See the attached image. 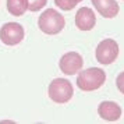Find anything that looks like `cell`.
<instances>
[{"label":"cell","instance_id":"6da1fadb","mask_svg":"<svg viewBox=\"0 0 124 124\" xmlns=\"http://www.w3.org/2000/svg\"><path fill=\"white\" fill-rule=\"evenodd\" d=\"M106 81V73L98 67H91L82 70L77 77V85L81 91L89 92V91L99 89Z\"/></svg>","mask_w":124,"mask_h":124},{"label":"cell","instance_id":"7a4b0ae2","mask_svg":"<svg viewBox=\"0 0 124 124\" xmlns=\"http://www.w3.org/2000/svg\"><path fill=\"white\" fill-rule=\"evenodd\" d=\"M38 25L42 32L47 35H56L63 31L64 25H66V20L54 8H47L39 16Z\"/></svg>","mask_w":124,"mask_h":124},{"label":"cell","instance_id":"3957f363","mask_svg":"<svg viewBox=\"0 0 124 124\" xmlns=\"http://www.w3.org/2000/svg\"><path fill=\"white\" fill-rule=\"evenodd\" d=\"M73 85L66 78H56L49 85V98L56 103H67L73 98Z\"/></svg>","mask_w":124,"mask_h":124},{"label":"cell","instance_id":"277c9868","mask_svg":"<svg viewBox=\"0 0 124 124\" xmlns=\"http://www.w3.org/2000/svg\"><path fill=\"white\" fill-rule=\"evenodd\" d=\"M118 56V45L114 39H103L96 47V60L101 64H112Z\"/></svg>","mask_w":124,"mask_h":124},{"label":"cell","instance_id":"5b68a950","mask_svg":"<svg viewBox=\"0 0 124 124\" xmlns=\"http://www.w3.org/2000/svg\"><path fill=\"white\" fill-rule=\"evenodd\" d=\"M24 39V28L18 23H6L0 28V40L7 46L18 45Z\"/></svg>","mask_w":124,"mask_h":124},{"label":"cell","instance_id":"8992f818","mask_svg":"<svg viewBox=\"0 0 124 124\" xmlns=\"http://www.w3.org/2000/svg\"><path fill=\"white\" fill-rule=\"evenodd\" d=\"M82 66H84L82 56L77 52H68L66 54H63L60 62H59V67L62 70V73L66 75L77 74L78 71H81Z\"/></svg>","mask_w":124,"mask_h":124},{"label":"cell","instance_id":"52a82bcc","mask_svg":"<svg viewBox=\"0 0 124 124\" xmlns=\"http://www.w3.org/2000/svg\"><path fill=\"white\" fill-rule=\"evenodd\" d=\"M96 24L95 13L89 7H81L75 14V25L81 31H91Z\"/></svg>","mask_w":124,"mask_h":124},{"label":"cell","instance_id":"ba28073f","mask_svg":"<svg viewBox=\"0 0 124 124\" xmlns=\"http://www.w3.org/2000/svg\"><path fill=\"white\" fill-rule=\"evenodd\" d=\"M98 113L106 121H117L121 117V107L116 102L105 101L98 106Z\"/></svg>","mask_w":124,"mask_h":124},{"label":"cell","instance_id":"9c48e42d","mask_svg":"<svg viewBox=\"0 0 124 124\" xmlns=\"http://www.w3.org/2000/svg\"><path fill=\"white\" fill-rule=\"evenodd\" d=\"M92 4L95 6L98 13L105 18L116 17L120 11V7L116 0H92Z\"/></svg>","mask_w":124,"mask_h":124},{"label":"cell","instance_id":"30bf717a","mask_svg":"<svg viewBox=\"0 0 124 124\" xmlns=\"http://www.w3.org/2000/svg\"><path fill=\"white\" fill-rule=\"evenodd\" d=\"M7 10L11 16L21 17L28 10V3L27 0H7Z\"/></svg>","mask_w":124,"mask_h":124},{"label":"cell","instance_id":"8fae6325","mask_svg":"<svg viewBox=\"0 0 124 124\" xmlns=\"http://www.w3.org/2000/svg\"><path fill=\"white\" fill-rule=\"evenodd\" d=\"M29 11H39L46 6L47 0H27Z\"/></svg>","mask_w":124,"mask_h":124},{"label":"cell","instance_id":"7c38bea8","mask_svg":"<svg viewBox=\"0 0 124 124\" xmlns=\"http://www.w3.org/2000/svg\"><path fill=\"white\" fill-rule=\"evenodd\" d=\"M54 4H56L57 7H60L62 10H66V11H70V10H73L74 4L71 3V1H68V0H54Z\"/></svg>","mask_w":124,"mask_h":124},{"label":"cell","instance_id":"4fadbf2b","mask_svg":"<svg viewBox=\"0 0 124 124\" xmlns=\"http://www.w3.org/2000/svg\"><path fill=\"white\" fill-rule=\"evenodd\" d=\"M116 84H117L118 91L124 95V73H120L117 75V79H116Z\"/></svg>","mask_w":124,"mask_h":124},{"label":"cell","instance_id":"5bb4252c","mask_svg":"<svg viewBox=\"0 0 124 124\" xmlns=\"http://www.w3.org/2000/svg\"><path fill=\"white\" fill-rule=\"evenodd\" d=\"M68 1H71L74 6H77V3H79V1H82V0H68Z\"/></svg>","mask_w":124,"mask_h":124}]
</instances>
